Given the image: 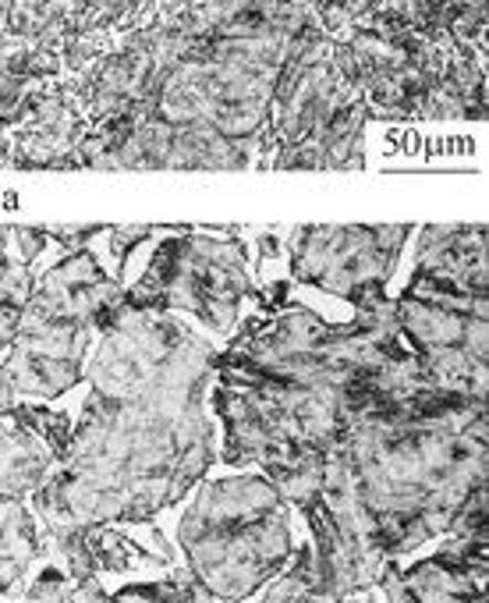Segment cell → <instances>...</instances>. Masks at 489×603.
I'll return each instance as SVG.
<instances>
[{"instance_id":"1","label":"cell","mask_w":489,"mask_h":603,"mask_svg":"<svg viewBox=\"0 0 489 603\" xmlns=\"http://www.w3.org/2000/svg\"><path fill=\"white\" fill-rule=\"evenodd\" d=\"M216 348L181 316L117 313L86 359L89 398L72 423L61 465L29 497L43 540L149 522L210 473Z\"/></svg>"},{"instance_id":"2","label":"cell","mask_w":489,"mask_h":603,"mask_svg":"<svg viewBox=\"0 0 489 603\" xmlns=\"http://www.w3.org/2000/svg\"><path fill=\"white\" fill-rule=\"evenodd\" d=\"M426 388L394 298L330 324L291 298L288 281H256L238 330L213 356L216 458L259 473L327 458L362 412Z\"/></svg>"},{"instance_id":"3","label":"cell","mask_w":489,"mask_h":603,"mask_svg":"<svg viewBox=\"0 0 489 603\" xmlns=\"http://www.w3.org/2000/svg\"><path fill=\"white\" fill-rule=\"evenodd\" d=\"M333 451L376 547L397 561L447 536L465 500L486 487V401L426 388L362 412Z\"/></svg>"},{"instance_id":"4","label":"cell","mask_w":489,"mask_h":603,"mask_svg":"<svg viewBox=\"0 0 489 603\" xmlns=\"http://www.w3.org/2000/svg\"><path fill=\"white\" fill-rule=\"evenodd\" d=\"M125 309V281L89 245L32 277V292L8 351L0 356V409L46 405L86 380V359L117 313Z\"/></svg>"},{"instance_id":"5","label":"cell","mask_w":489,"mask_h":603,"mask_svg":"<svg viewBox=\"0 0 489 603\" xmlns=\"http://www.w3.org/2000/svg\"><path fill=\"white\" fill-rule=\"evenodd\" d=\"M178 543L199 600L242 603L295 558L288 505L259 473L202 483L181 515Z\"/></svg>"},{"instance_id":"6","label":"cell","mask_w":489,"mask_h":603,"mask_svg":"<svg viewBox=\"0 0 489 603\" xmlns=\"http://www.w3.org/2000/svg\"><path fill=\"white\" fill-rule=\"evenodd\" d=\"M157 248L139 281L125 284V309L189 316L206 338L221 345L238 330L245 302L256 292L248 271V245L234 231H157Z\"/></svg>"},{"instance_id":"7","label":"cell","mask_w":489,"mask_h":603,"mask_svg":"<svg viewBox=\"0 0 489 603\" xmlns=\"http://www.w3.org/2000/svg\"><path fill=\"white\" fill-rule=\"evenodd\" d=\"M394 316L433 391L486 401V284L415 263Z\"/></svg>"},{"instance_id":"8","label":"cell","mask_w":489,"mask_h":603,"mask_svg":"<svg viewBox=\"0 0 489 603\" xmlns=\"http://www.w3.org/2000/svg\"><path fill=\"white\" fill-rule=\"evenodd\" d=\"M412 224L373 228H291L280 234L291 281L344 298L351 309L391 298V284L404 245L412 242Z\"/></svg>"},{"instance_id":"9","label":"cell","mask_w":489,"mask_h":603,"mask_svg":"<svg viewBox=\"0 0 489 603\" xmlns=\"http://www.w3.org/2000/svg\"><path fill=\"white\" fill-rule=\"evenodd\" d=\"M72 415L50 405L0 409V500H29L61 465Z\"/></svg>"},{"instance_id":"10","label":"cell","mask_w":489,"mask_h":603,"mask_svg":"<svg viewBox=\"0 0 489 603\" xmlns=\"http://www.w3.org/2000/svg\"><path fill=\"white\" fill-rule=\"evenodd\" d=\"M376 590L383 603H486V561L440 550L412 568L391 564Z\"/></svg>"}]
</instances>
